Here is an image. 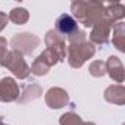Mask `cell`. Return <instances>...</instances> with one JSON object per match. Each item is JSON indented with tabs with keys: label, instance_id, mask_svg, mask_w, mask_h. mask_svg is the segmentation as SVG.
<instances>
[{
	"label": "cell",
	"instance_id": "7c38bea8",
	"mask_svg": "<svg viewBox=\"0 0 125 125\" xmlns=\"http://www.w3.org/2000/svg\"><path fill=\"white\" fill-rule=\"evenodd\" d=\"M104 97L110 103L124 104L125 103V88L122 85H112L104 91Z\"/></svg>",
	"mask_w": 125,
	"mask_h": 125
},
{
	"label": "cell",
	"instance_id": "4fadbf2b",
	"mask_svg": "<svg viewBox=\"0 0 125 125\" xmlns=\"http://www.w3.org/2000/svg\"><path fill=\"white\" fill-rule=\"evenodd\" d=\"M113 44L116 46V49L118 50H121V52H124L125 50V25H124V22L121 21V22H118V24H115V27H113Z\"/></svg>",
	"mask_w": 125,
	"mask_h": 125
},
{
	"label": "cell",
	"instance_id": "5b68a950",
	"mask_svg": "<svg viewBox=\"0 0 125 125\" xmlns=\"http://www.w3.org/2000/svg\"><path fill=\"white\" fill-rule=\"evenodd\" d=\"M46 44H47V49L52 50L54 54H57V57L60 60L65 59V54H66V44H65V38L59 35L54 30H50L47 34H46Z\"/></svg>",
	"mask_w": 125,
	"mask_h": 125
},
{
	"label": "cell",
	"instance_id": "5bb4252c",
	"mask_svg": "<svg viewBox=\"0 0 125 125\" xmlns=\"http://www.w3.org/2000/svg\"><path fill=\"white\" fill-rule=\"evenodd\" d=\"M8 18H9V21H12V22L16 24V25H22V24H25V22L28 21L30 13H28V10L24 9V8H15V9L10 10V13H9Z\"/></svg>",
	"mask_w": 125,
	"mask_h": 125
},
{
	"label": "cell",
	"instance_id": "30bf717a",
	"mask_svg": "<svg viewBox=\"0 0 125 125\" xmlns=\"http://www.w3.org/2000/svg\"><path fill=\"white\" fill-rule=\"evenodd\" d=\"M125 16V6L122 3H109L104 6V21H107L110 25H113L116 21H122Z\"/></svg>",
	"mask_w": 125,
	"mask_h": 125
},
{
	"label": "cell",
	"instance_id": "7a4b0ae2",
	"mask_svg": "<svg viewBox=\"0 0 125 125\" xmlns=\"http://www.w3.org/2000/svg\"><path fill=\"white\" fill-rule=\"evenodd\" d=\"M96 53V49L91 43L88 41H80V43H71L68 47V60L72 68H80L83 63L93 57Z\"/></svg>",
	"mask_w": 125,
	"mask_h": 125
},
{
	"label": "cell",
	"instance_id": "277c9868",
	"mask_svg": "<svg viewBox=\"0 0 125 125\" xmlns=\"http://www.w3.org/2000/svg\"><path fill=\"white\" fill-rule=\"evenodd\" d=\"M38 44H40L38 37L34 34H30V32L16 34L10 41V46L13 47V50L21 54H30Z\"/></svg>",
	"mask_w": 125,
	"mask_h": 125
},
{
	"label": "cell",
	"instance_id": "ac0fdd59",
	"mask_svg": "<svg viewBox=\"0 0 125 125\" xmlns=\"http://www.w3.org/2000/svg\"><path fill=\"white\" fill-rule=\"evenodd\" d=\"M8 21H9V18H8V15L5 13V12H0V31H2L5 27H6V24H8Z\"/></svg>",
	"mask_w": 125,
	"mask_h": 125
},
{
	"label": "cell",
	"instance_id": "9c48e42d",
	"mask_svg": "<svg viewBox=\"0 0 125 125\" xmlns=\"http://www.w3.org/2000/svg\"><path fill=\"white\" fill-rule=\"evenodd\" d=\"M110 28L112 25L107 21H100L97 25L93 27V31L90 34V40L96 44H106L109 41V35H110Z\"/></svg>",
	"mask_w": 125,
	"mask_h": 125
},
{
	"label": "cell",
	"instance_id": "52a82bcc",
	"mask_svg": "<svg viewBox=\"0 0 125 125\" xmlns=\"http://www.w3.org/2000/svg\"><path fill=\"white\" fill-rule=\"evenodd\" d=\"M19 97V87L13 78H3L0 81V100L13 102Z\"/></svg>",
	"mask_w": 125,
	"mask_h": 125
},
{
	"label": "cell",
	"instance_id": "ffe728a7",
	"mask_svg": "<svg viewBox=\"0 0 125 125\" xmlns=\"http://www.w3.org/2000/svg\"><path fill=\"white\" fill-rule=\"evenodd\" d=\"M0 125H6V124H5V122L2 121V118H0Z\"/></svg>",
	"mask_w": 125,
	"mask_h": 125
},
{
	"label": "cell",
	"instance_id": "d6986e66",
	"mask_svg": "<svg viewBox=\"0 0 125 125\" xmlns=\"http://www.w3.org/2000/svg\"><path fill=\"white\" fill-rule=\"evenodd\" d=\"M83 125H96V124H93V122H87V124H83Z\"/></svg>",
	"mask_w": 125,
	"mask_h": 125
},
{
	"label": "cell",
	"instance_id": "ba28073f",
	"mask_svg": "<svg viewBox=\"0 0 125 125\" xmlns=\"http://www.w3.org/2000/svg\"><path fill=\"white\" fill-rule=\"evenodd\" d=\"M46 103L49 107L52 109H59V107H63L68 103V94L65 90H62L59 87L50 88L46 93Z\"/></svg>",
	"mask_w": 125,
	"mask_h": 125
},
{
	"label": "cell",
	"instance_id": "2e32d148",
	"mask_svg": "<svg viewBox=\"0 0 125 125\" xmlns=\"http://www.w3.org/2000/svg\"><path fill=\"white\" fill-rule=\"evenodd\" d=\"M88 71H90V74L93 77H103L104 72H106V65L102 60H96V62H93V63L90 65Z\"/></svg>",
	"mask_w": 125,
	"mask_h": 125
},
{
	"label": "cell",
	"instance_id": "9a60e30c",
	"mask_svg": "<svg viewBox=\"0 0 125 125\" xmlns=\"http://www.w3.org/2000/svg\"><path fill=\"white\" fill-rule=\"evenodd\" d=\"M83 119L74 113V112H69V113H65V115H62L60 118V125H83Z\"/></svg>",
	"mask_w": 125,
	"mask_h": 125
},
{
	"label": "cell",
	"instance_id": "6da1fadb",
	"mask_svg": "<svg viewBox=\"0 0 125 125\" xmlns=\"http://www.w3.org/2000/svg\"><path fill=\"white\" fill-rule=\"evenodd\" d=\"M74 16L84 27H94L104 19V5L102 2H74L71 5Z\"/></svg>",
	"mask_w": 125,
	"mask_h": 125
},
{
	"label": "cell",
	"instance_id": "3957f363",
	"mask_svg": "<svg viewBox=\"0 0 125 125\" xmlns=\"http://www.w3.org/2000/svg\"><path fill=\"white\" fill-rule=\"evenodd\" d=\"M0 63H2L3 66H6V68H9V69H10L18 78H21V80L27 78V77L30 75V72H31L30 68H28V65L25 63L22 54L18 53V52H15V50L8 52L2 59H0Z\"/></svg>",
	"mask_w": 125,
	"mask_h": 125
},
{
	"label": "cell",
	"instance_id": "8992f818",
	"mask_svg": "<svg viewBox=\"0 0 125 125\" xmlns=\"http://www.w3.org/2000/svg\"><path fill=\"white\" fill-rule=\"evenodd\" d=\"M80 28H78V25H77V21L71 16V15H68V13H62L59 18H57V21H56V32L59 34V35H62V37H71V35H74L77 31H78Z\"/></svg>",
	"mask_w": 125,
	"mask_h": 125
},
{
	"label": "cell",
	"instance_id": "8fae6325",
	"mask_svg": "<svg viewBox=\"0 0 125 125\" xmlns=\"http://www.w3.org/2000/svg\"><path fill=\"white\" fill-rule=\"evenodd\" d=\"M104 65H106V71L109 72L112 80H115L116 83L124 81V66H122V62L119 60V57L110 56Z\"/></svg>",
	"mask_w": 125,
	"mask_h": 125
},
{
	"label": "cell",
	"instance_id": "e0dca14e",
	"mask_svg": "<svg viewBox=\"0 0 125 125\" xmlns=\"http://www.w3.org/2000/svg\"><path fill=\"white\" fill-rule=\"evenodd\" d=\"M6 53H8V43H6L5 38L0 37V59H2Z\"/></svg>",
	"mask_w": 125,
	"mask_h": 125
}]
</instances>
